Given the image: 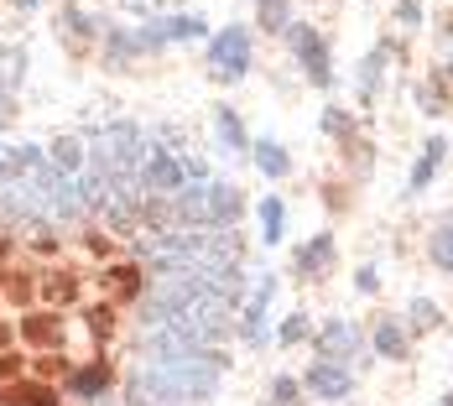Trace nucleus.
<instances>
[{
    "label": "nucleus",
    "instance_id": "obj_9",
    "mask_svg": "<svg viewBox=\"0 0 453 406\" xmlns=\"http://www.w3.org/2000/svg\"><path fill=\"white\" fill-rule=\"evenodd\" d=\"M308 386H313L318 396H328V402H339V396L349 391V375H344L339 364H318L313 375H308Z\"/></svg>",
    "mask_w": 453,
    "mask_h": 406
},
{
    "label": "nucleus",
    "instance_id": "obj_2",
    "mask_svg": "<svg viewBox=\"0 0 453 406\" xmlns=\"http://www.w3.org/2000/svg\"><path fill=\"white\" fill-rule=\"evenodd\" d=\"M21 339L37 344V349H47V355H58L63 339H68V323H63L58 313H27L21 318Z\"/></svg>",
    "mask_w": 453,
    "mask_h": 406
},
{
    "label": "nucleus",
    "instance_id": "obj_5",
    "mask_svg": "<svg viewBox=\"0 0 453 406\" xmlns=\"http://www.w3.org/2000/svg\"><path fill=\"white\" fill-rule=\"evenodd\" d=\"M0 406H58L47 386H32V380H11L0 386Z\"/></svg>",
    "mask_w": 453,
    "mask_h": 406
},
{
    "label": "nucleus",
    "instance_id": "obj_26",
    "mask_svg": "<svg viewBox=\"0 0 453 406\" xmlns=\"http://www.w3.org/2000/svg\"><path fill=\"white\" fill-rule=\"evenodd\" d=\"M292 396H297V386L292 380H276V406H292Z\"/></svg>",
    "mask_w": 453,
    "mask_h": 406
},
{
    "label": "nucleus",
    "instance_id": "obj_15",
    "mask_svg": "<svg viewBox=\"0 0 453 406\" xmlns=\"http://www.w3.org/2000/svg\"><path fill=\"white\" fill-rule=\"evenodd\" d=\"M89 333L99 339V344L115 333V303H99V308H89Z\"/></svg>",
    "mask_w": 453,
    "mask_h": 406
},
{
    "label": "nucleus",
    "instance_id": "obj_17",
    "mask_svg": "<svg viewBox=\"0 0 453 406\" xmlns=\"http://www.w3.org/2000/svg\"><path fill=\"white\" fill-rule=\"evenodd\" d=\"M438 157H443V141H427V151H422V162H417V172H411V188H422V182L433 178Z\"/></svg>",
    "mask_w": 453,
    "mask_h": 406
},
{
    "label": "nucleus",
    "instance_id": "obj_24",
    "mask_svg": "<svg viewBox=\"0 0 453 406\" xmlns=\"http://www.w3.org/2000/svg\"><path fill=\"white\" fill-rule=\"evenodd\" d=\"M433 256H438V266H453V240H449V234H438V245H433Z\"/></svg>",
    "mask_w": 453,
    "mask_h": 406
},
{
    "label": "nucleus",
    "instance_id": "obj_10",
    "mask_svg": "<svg viewBox=\"0 0 453 406\" xmlns=\"http://www.w3.org/2000/svg\"><path fill=\"white\" fill-rule=\"evenodd\" d=\"M58 27H63V42L68 47H84L94 37V21L79 11V5H63V16H58Z\"/></svg>",
    "mask_w": 453,
    "mask_h": 406
},
{
    "label": "nucleus",
    "instance_id": "obj_22",
    "mask_svg": "<svg viewBox=\"0 0 453 406\" xmlns=\"http://www.w3.org/2000/svg\"><path fill=\"white\" fill-rule=\"evenodd\" d=\"M256 151H261V167H266V172H272V178H281V172H287V157H281V151H276L272 141H266V146H256Z\"/></svg>",
    "mask_w": 453,
    "mask_h": 406
},
{
    "label": "nucleus",
    "instance_id": "obj_11",
    "mask_svg": "<svg viewBox=\"0 0 453 406\" xmlns=\"http://www.w3.org/2000/svg\"><path fill=\"white\" fill-rule=\"evenodd\" d=\"M27 79V47H0V94H11Z\"/></svg>",
    "mask_w": 453,
    "mask_h": 406
},
{
    "label": "nucleus",
    "instance_id": "obj_18",
    "mask_svg": "<svg viewBox=\"0 0 453 406\" xmlns=\"http://www.w3.org/2000/svg\"><path fill=\"white\" fill-rule=\"evenodd\" d=\"M261 225H266V240H281V203L276 198L261 203Z\"/></svg>",
    "mask_w": 453,
    "mask_h": 406
},
{
    "label": "nucleus",
    "instance_id": "obj_1",
    "mask_svg": "<svg viewBox=\"0 0 453 406\" xmlns=\"http://www.w3.org/2000/svg\"><path fill=\"white\" fill-rule=\"evenodd\" d=\"M182 214L188 219H229L234 214V193L229 188H193L182 198Z\"/></svg>",
    "mask_w": 453,
    "mask_h": 406
},
{
    "label": "nucleus",
    "instance_id": "obj_16",
    "mask_svg": "<svg viewBox=\"0 0 453 406\" xmlns=\"http://www.w3.org/2000/svg\"><path fill=\"white\" fill-rule=\"evenodd\" d=\"M323 349H328V355H349V349H355V328H344V323H334V328L323 333Z\"/></svg>",
    "mask_w": 453,
    "mask_h": 406
},
{
    "label": "nucleus",
    "instance_id": "obj_4",
    "mask_svg": "<svg viewBox=\"0 0 453 406\" xmlns=\"http://www.w3.org/2000/svg\"><path fill=\"white\" fill-rule=\"evenodd\" d=\"M68 391H73L79 402H94V396H104V391H110V364L94 360V364H84V370H73V375H68Z\"/></svg>",
    "mask_w": 453,
    "mask_h": 406
},
{
    "label": "nucleus",
    "instance_id": "obj_25",
    "mask_svg": "<svg viewBox=\"0 0 453 406\" xmlns=\"http://www.w3.org/2000/svg\"><path fill=\"white\" fill-rule=\"evenodd\" d=\"M261 21L266 27H281V0H261Z\"/></svg>",
    "mask_w": 453,
    "mask_h": 406
},
{
    "label": "nucleus",
    "instance_id": "obj_31",
    "mask_svg": "<svg viewBox=\"0 0 453 406\" xmlns=\"http://www.w3.org/2000/svg\"><path fill=\"white\" fill-rule=\"evenodd\" d=\"M5 339H11V333H5V328H0V344H5Z\"/></svg>",
    "mask_w": 453,
    "mask_h": 406
},
{
    "label": "nucleus",
    "instance_id": "obj_32",
    "mask_svg": "<svg viewBox=\"0 0 453 406\" xmlns=\"http://www.w3.org/2000/svg\"><path fill=\"white\" fill-rule=\"evenodd\" d=\"M21 5H42V0H21Z\"/></svg>",
    "mask_w": 453,
    "mask_h": 406
},
{
    "label": "nucleus",
    "instance_id": "obj_19",
    "mask_svg": "<svg viewBox=\"0 0 453 406\" xmlns=\"http://www.w3.org/2000/svg\"><path fill=\"white\" fill-rule=\"evenodd\" d=\"M21 370H27V360H21V355H11V349H0V386H11V380H21Z\"/></svg>",
    "mask_w": 453,
    "mask_h": 406
},
{
    "label": "nucleus",
    "instance_id": "obj_20",
    "mask_svg": "<svg viewBox=\"0 0 453 406\" xmlns=\"http://www.w3.org/2000/svg\"><path fill=\"white\" fill-rule=\"evenodd\" d=\"M375 344H380V355H402V328H396V323H380Z\"/></svg>",
    "mask_w": 453,
    "mask_h": 406
},
{
    "label": "nucleus",
    "instance_id": "obj_21",
    "mask_svg": "<svg viewBox=\"0 0 453 406\" xmlns=\"http://www.w3.org/2000/svg\"><path fill=\"white\" fill-rule=\"evenodd\" d=\"M219 135H225V141L234 146V151H245V135H240V120H234L229 110H219Z\"/></svg>",
    "mask_w": 453,
    "mask_h": 406
},
{
    "label": "nucleus",
    "instance_id": "obj_28",
    "mask_svg": "<svg viewBox=\"0 0 453 406\" xmlns=\"http://www.w3.org/2000/svg\"><path fill=\"white\" fill-rule=\"evenodd\" d=\"M11 178V146H0V182Z\"/></svg>",
    "mask_w": 453,
    "mask_h": 406
},
{
    "label": "nucleus",
    "instance_id": "obj_14",
    "mask_svg": "<svg viewBox=\"0 0 453 406\" xmlns=\"http://www.w3.org/2000/svg\"><path fill=\"white\" fill-rule=\"evenodd\" d=\"M146 182H151V188H178V167H173V157H162V151H157V157H151V167H146Z\"/></svg>",
    "mask_w": 453,
    "mask_h": 406
},
{
    "label": "nucleus",
    "instance_id": "obj_29",
    "mask_svg": "<svg viewBox=\"0 0 453 406\" xmlns=\"http://www.w3.org/2000/svg\"><path fill=\"white\" fill-rule=\"evenodd\" d=\"M11 115H16V110H11V99H5V94H0V126H5V120H11Z\"/></svg>",
    "mask_w": 453,
    "mask_h": 406
},
{
    "label": "nucleus",
    "instance_id": "obj_8",
    "mask_svg": "<svg viewBox=\"0 0 453 406\" xmlns=\"http://www.w3.org/2000/svg\"><path fill=\"white\" fill-rule=\"evenodd\" d=\"M79 287H84V276H73V271H47L42 297L52 303V308H63V303H73V297H79Z\"/></svg>",
    "mask_w": 453,
    "mask_h": 406
},
{
    "label": "nucleus",
    "instance_id": "obj_7",
    "mask_svg": "<svg viewBox=\"0 0 453 406\" xmlns=\"http://www.w3.org/2000/svg\"><path fill=\"white\" fill-rule=\"evenodd\" d=\"M287 37H292V47L303 52V63L313 68V79L323 84V79H328V68H323V42H318V37L308 32V27H287Z\"/></svg>",
    "mask_w": 453,
    "mask_h": 406
},
{
    "label": "nucleus",
    "instance_id": "obj_23",
    "mask_svg": "<svg viewBox=\"0 0 453 406\" xmlns=\"http://www.w3.org/2000/svg\"><path fill=\"white\" fill-rule=\"evenodd\" d=\"M323 256H328V240H318V245H308V250H303V271H313L318 261H323Z\"/></svg>",
    "mask_w": 453,
    "mask_h": 406
},
{
    "label": "nucleus",
    "instance_id": "obj_3",
    "mask_svg": "<svg viewBox=\"0 0 453 406\" xmlns=\"http://www.w3.org/2000/svg\"><path fill=\"white\" fill-rule=\"evenodd\" d=\"M209 63L219 68V73H240L245 63H250V42H245V27H234V32H225V37H214V47H209Z\"/></svg>",
    "mask_w": 453,
    "mask_h": 406
},
{
    "label": "nucleus",
    "instance_id": "obj_27",
    "mask_svg": "<svg viewBox=\"0 0 453 406\" xmlns=\"http://www.w3.org/2000/svg\"><path fill=\"white\" fill-rule=\"evenodd\" d=\"M63 370H68V364H63V355H47V360H42V375H63Z\"/></svg>",
    "mask_w": 453,
    "mask_h": 406
},
{
    "label": "nucleus",
    "instance_id": "obj_13",
    "mask_svg": "<svg viewBox=\"0 0 453 406\" xmlns=\"http://www.w3.org/2000/svg\"><path fill=\"white\" fill-rule=\"evenodd\" d=\"M0 297H11V303H32V271H5V287H0Z\"/></svg>",
    "mask_w": 453,
    "mask_h": 406
},
{
    "label": "nucleus",
    "instance_id": "obj_30",
    "mask_svg": "<svg viewBox=\"0 0 453 406\" xmlns=\"http://www.w3.org/2000/svg\"><path fill=\"white\" fill-rule=\"evenodd\" d=\"M120 5H131V11H141V5H146V0H120Z\"/></svg>",
    "mask_w": 453,
    "mask_h": 406
},
{
    "label": "nucleus",
    "instance_id": "obj_12",
    "mask_svg": "<svg viewBox=\"0 0 453 406\" xmlns=\"http://www.w3.org/2000/svg\"><path fill=\"white\" fill-rule=\"evenodd\" d=\"M52 162H58V172H79V167H84V141L63 135V141L52 146Z\"/></svg>",
    "mask_w": 453,
    "mask_h": 406
},
{
    "label": "nucleus",
    "instance_id": "obj_6",
    "mask_svg": "<svg viewBox=\"0 0 453 406\" xmlns=\"http://www.w3.org/2000/svg\"><path fill=\"white\" fill-rule=\"evenodd\" d=\"M104 287H110V303H131L141 292V266H131V261L126 266H110L104 271Z\"/></svg>",
    "mask_w": 453,
    "mask_h": 406
}]
</instances>
